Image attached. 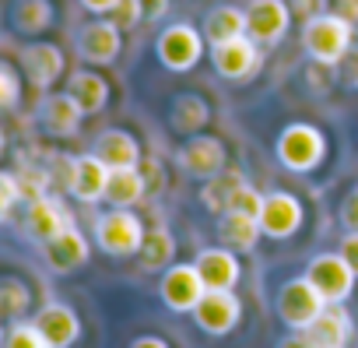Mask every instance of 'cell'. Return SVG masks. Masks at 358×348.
Returning a JSON list of instances; mask_svg holds the SVG:
<instances>
[{
	"label": "cell",
	"instance_id": "836d02e7",
	"mask_svg": "<svg viewBox=\"0 0 358 348\" xmlns=\"http://www.w3.org/2000/svg\"><path fill=\"white\" fill-rule=\"evenodd\" d=\"M260 208H264V194L246 180L236 194H232V201H229V208L225 211H232V215H250V218H260Z\"/></svg>",
	"mask_w": 358,
	"mask_h": 348
},
{
	"label": "cell",
	"instance_id": "30bf717a",
	"mask_svg": "<svg viewBox=\"0 0 358 348\" xmlns=\"http://www.w3.org/2000/svg\"><path fill=\"white\" fill-rule=\"evenodd\" d=\"M204 292H208V288H204V281H201L197 264H172L169 271H162L158 295H162V302H165L172 313H194V306L201 302Z\"/></svg>",
	"mask_w": 358,
	"mask_h": 348
},
{
	"label": "cell",
	"instance_id": "5b68a950",
	"mask_svg": "<svg viewBox=\"0 0 358 348\" xmlns=\"http://www.w3.org/2000/svg\"><path fill=\"white\" fill-rule=\"evenodd\" d=\"M278 316H281V323L285 327H292V330H306L323 309H327V302H323V295L313 288V281L302 274V278H288L281 288H278Z\"/></svg>",
	"mask_w": 358,
	"mask_h": 348
},
{
	"label": "cell",
	"instance_id": "ab89813d",
	"mask_svg": "<svg viewBox=\"0 0 358 348\" xmlns=\"http://www.w3.org/2000/svg\"><path fill=\"white\" fill-rule=\"evenodd\" d=\"M337 67H341V81H344L348 88H358V46H351L348 57H344Z\"/></svg>",
	"mask_w": 358,
	"mask_h": 348
},
{
	"label": "cell",
	"instance_id": "3957f363",
	"mask_svg": "<svg viewBox=\"0 0 358 348\" xmlns=\"http://www.w3.org/2000/svg\"><path fill=\"white\" fill-rule=\"evenodd\" d=\"M155 57L162 67H169L176 74H187L204 57V32H197L187 22L165 25V32H158V39H155Z\"/></svg>",
	"mask_w": 358,
	"mask_h": 348
},
{
	"label": "cell",
	"instance_id": "83f0119b",
	"mask_svg": "<svg viewBox=\"0 0 358 348\" xmlns=\"http://www.w3.org/2000/svg\"><path fill=\"white\" fill-rule=\"evenodd\" d=\"M218 236H222V246L236 250V253H250L257 243H260V222L250 218V215H218Z\"/></svg>",
	"mask_w": 358,
	"mask_h": 348
},
{
	"label": "cell",
	"instance_id": "ac0fdd59",
	"mask_svg": "<svg viewBox=\"0 0 358 348\" xmlns=\"http://www.w3.org/2000/svg\"><path fill=\"white\" fill-rule=\"evenodd\" d=\"M88 257H92V250H88V239H85V232L78 225L64 229L57 239H50L43 246V260H46V267L53 274H71V271L85 267Z\"/></svg>",
	"mask_w": 358,
	"mask_h": 348
},
{
	"label": "cell",
	"instance_id": "52a82bcc",
	"mask_svg": "<svg viewBox=\"0 0 358 348\" xmlns=\"http://www.w3.org/2000/svg\"><path fill=\"white\" fill-rule=\"evenodd\" d=\"M176 162L179 169L194 180H211L229 165V151H225V141L222 137H211V134H194L179 144L176 151Z\"/></svg>",
	"mask_w": 358,
	"mask_h": 348
},
{
	"label": "cell",
	"instance_id": "8fae6325",
	"mask_svg": "<svg viewBox=\"0 0 358 348\" xmlns=\"http://www.w3.org/2000/svg\"><path fill=\"white\" fill-rule=\"evenodd\" d=\"M302 201L295 194H285V190H274V194H264V208H260V232L267 239H292L299 229H302Z\"/></svg>",
	"mask_w": 358,
	"mask_h": 348
},
{
	"label": "cell",
	"instance_id": "e575fe53",
	"mask_svg": "<svg viewBox=\"0 0 358 348\" xmlns=\"http://www.w3.org/2000/svg\"><path fill=\"white\" fill-rule=\"evenodd\" d=\"M18 102H22V74L8 60H0V109H15Z\"/></svg>",
	"mask_w": 358,
	"mask_h": 348
},
{
	"label": "cell",
	"instance_id": "d590c367",
	"mask_svg": "<svg viewBox=\"0 0 358 348\" xmlns=\"http://www.w3.org/2000/svg\"><path fill=\"white\" fill-rule=\"evenodd\" d=\"M144 18V4L141 0H120V4L109 11V22L120 29V32H130V29H137V22Z\"/></svg>",
	"mask_w": 358,
	"mask_h": 348
},
{
	"label": "cell",
	"instance_id": "d6986e66",
	"mask_svg": "<svg viewBox=\"0 0 358 348\" xmlns=\"http://www.w3.org/2000/svg\"><path fill=\"white\" fill-rule=\"evenodd\" d=\"M197 271H201V281L204 288H225V292H236L239 278H243V264L236 257V250L229 246H208L197 253Z\"/></svg>",
	"mask_w": 358,
	"mask_h": 348
},
{
	"label": "cell",
	"instance_id": "4fadbf2b",
	"mask_svg": "<svg viewBox=\"0 0 358 348\" xmlns=\"http://www.w3.org/2000/svg\"><path fill=\"white\" fill-rule=\"evenodd\" d=\"M74 225V218H71V211H67V204L60 201V197H53V194H46V197H36V201H29V208H25V236L32 239V243H39V246H46L50 239H57L64 229H71Z\"/></svg>",
	"mask_w": 358,
	"mask_h": 348
},
{
	"label": "cell",
	"instance_id": "7c38bea8",
	"mask_svg": "<svg viewBox=\"0 0 358 348\" xmlns=\"http://www.w3.org/2000/svg\"><path fill=\"white\" fill-rule=\"evenodd\" d=\"M123 50V32L109 22V18H95L88 25H81L78 32V57L92 67H109L116 64Z\"/></svg>",
	"mask_w": 358,
	"mask_h": 348
},
{
	"label": "cell",
	"instance_id": "e0dca14e",
	"mask_svg": "<svg viewBox=\"0 0 358 348\" xmlns=\"http://www.w3.org/2000/svg\"><path fill=\"white\" fill-rule=\"evenodd\" d=\"M64 67H67L64 50L53 46V43H32V46L22 50V71L32 81V88H39V92L53 88L64 78Z\"/></svg>",
	"mask_w": 358,
	"mask_h": 348
},
{
	"label": "cell",
	"instance_id": "74e56055",
	"mask_svg": "<svg viewBox=\"0 0 358 348\" xmlns=\"http://www.w3.org/2000/svg\"><path fill=\"white\" fill-rule=\"evenodd\" d=\"M288 8H292V15H299L302 25H306V22H313V18H320V15L330 11V0H292Z\"/></svg>",
	"mask_w": 358,
	"mask_h": 348
},
{
	"label": "cell",
	"instance_id": "60d3db41",
	"mask_svg": "<svg viewBox=\"0 0 358 348\" xmlns=\"http://www.w3.org/2000/svg\"><path fill=\"white\" fill-rule=\"evenodd\" d=\"M341 257H344V264L358 274V232H348L344 239H341V250H337Z\"/></svg>",
	"mask_w": 358,
	"mask_h": 348
},
{
	"label": "cell",
	"instance_id": "7dc6e473",
	"mask_svg": "<svg viewBox=\"0 0 358 348\" xmlns=\"http://www.w3.org/2000/svg\"><path fill=\"white\" fill-rule=\"evenodd\" d=\"M4 144H8V137H4V127H0V155H4Z\"/></svg>",
	"mask_w": 358,
	"mask_h": 348
},
{
	"label": "cell",
	"instance_id": "b9f144b4",
	"mask_svg": "<svg viewBox=\"0 0 358 348\" xmlns=\"http://www.w3.org/2000/svg\"><path fill=\"white\" fill-rule=\"evenodd\" d=\"M330 11H334V15H341L344 22L358 25V0H330Z\"/></svg>",
	"mask_w": 358,
	"mask_h": 348
},
{
	"label": "cell",
	"instance_id": "cb8c5ba5",
	"mask_svg": "<svg viewBox=\"0 0 358 348\" xmlns=\"http://www.w3.org/2000/svg\"><path fill=\"white\" fill-rule=\"evenodd\" d=\"M67 95L81 106L85 116H95L109 102V81L102 74H95V71H74L67 78Z\"/></svg>",
	"mask_w": 358,
	"mask_h": 348
},
{
	"label": "cell",
	"instance_id": "8d00e7d4",
	"mask_svg": "<svg viewBox=\"0 0 358 348\" xmlns=\"http://www.w3.org/2000/svg\"><path fill=\"white\" fill-rule=\"evenodd\" d=\"M18 201H22L18 176H15V172H4V169H0V222H8V215L15 211Z\"/></svg>",
	"mask_w": 358,
	"mask_h": 348
},
{
	"label": "cell",
	"instance_id": "484cf974",
	"mask_svg": "<svg viewBox=\"0 0 358 348\" xmlns=\"http://www.w3.org/2000/svg\"><path fill=\"white\" fill-rule=\"evenodd\" d=\"M137 264H141V271H148V274L169 271V267L176 264V236H172L165 225L148 229V236H144V243H141V250H137Z\"/></svg>",
	"mask_w": 358,
	"mask_h": 348
},
{
	"label": "cell",
	"instance_id": "bcb514c9",
	"mask_svg": "<svg viewBox=\"0 0 358 348\" xmlns=\"http://www.w3.org/2000/svg\"><path fill=\"white\" fill-rule=\"evenodd\" d=\"M278 348H313V344L306 341V334H302V330H295V334H288L285 341H278Z\"/></svg>",
	"mask_w": 358,
	"mask_h": 348
},
{
	"label": "cell",
	"instance_id": "d4e9b609",
	"mask_svg": "<svg viewBox=\"0 0 358 348\" xmlns=\"http://www.w3.org/2000/svg\"><path fill=\"white\" fill-rule=\"evenodd\" d=\"M144 194H148V180H144V172H141V165L137 169H113L109 172V183H106V204H113V208H134V204H141L144 201Z\"/></svg>",
	"mask_w": 358,
	"mask_h": 348
},
{
	"label": "cell",
	"instance_id": "d6a6232c",
	"mask_svg": "<svg viewBox=\"0 0 358 348\" xmlns=\"http://www.w3.org/2000/svg\"><path fill=\"white\" fill-rule=\"evenodd\" d=\"M18 176V187H22V201H36V197H46L50 190V172L39 169V165H25L22 172H15Z\"/></svg>",
	"mask_w": 358,
	"mask_h": 348
},
{
	"label": "cell",
	"instance_id": "4316f807",
	"mask_svg": "<svg viewBox=\"0 0 358 348\" xmlns=\"http://www.w3.org/2000/svg\"><path fill=\"white\" fill-rule=\"evenodd\" d=\"M204 43L211 46H222V43H232V39H243L246 36V11L232 8V4H222L215 8L208 18H204Z\"/></svg>",
	"mask_w": 358,
	"mask_h": 348
},
{
	"label": "cell",
	"instance_id": "7a4b0ae2",
	"mask_svg": "<svg viewBox=\"0 0 358 348\" xmlns=\"http://www.w3.org/2000/svg\"><path fill=\"white\" fill-rule=\"evenodd\" d=\"M274 155L288 172H313L327 158V134L313 123H288L278 134Z\"/></svg>",
	"mask_w": 358,
	"mask_h": 348
},
{
	"label": "cell",
	"instance_id": "f35d334b",
	"mask_svg": "<svg viewBox=\"0 0 358 348\" xmlns=\"http://www.w3.org/2000/svg\"><path fill=\"white\" fill-rule=\"evenodd\" d=\"M337 218H341V225L348 229V232H358V187L341 201V211H337Z\"/></svg>",
	"mask_w": 358,
	"mask_h": 348
},
{
	"label": "cell",
	"instance_id": "44dd1931",
	"mask_svg": "<svg viewBox=\"0 0 358 348\" xmlns=\"http://www.w3.org/2000/svg\"><path fill=\"white\" fill-rule=\"evenodd\" d=\"M92 155L102 165H109V172L113 169H137L141 165V144H137V137L127 134V130H116V127L113 130H102L95 137Z\"/></svg>",
	"mask_w": 358,
	"mask_h": 348
},
{
	"label": "cell",
	"instance_id": "9c48e42d",
	"mask_svg": "<svg viewBox=\"0 0 358 348\" xmlns=\"http://www.w3.org/2000/svg\"><path fill=\"white\" fill-rule=\"evenodd\" d=\"M292 29V8L285 0H250L246 8V36L257 46H278Z\"/></svg>",
	"mask_w": 358,
	"mask_h": 348
},
{
	"label": "cell",
	"instance_id": "ba28073f",
	"mask_svg": "<svg viewBox=\"0 0 358 348\" xmlns=\"http://www.w3.org/2000/svg\"><path fill=\"white\" fill-rule=\"evenodd\" d=\"M243 320V302L236 292H225V288H208L201 295V302L194 306V323L211 334V337H225L239 327Z\"/></svg>",
	"mask_w": 358,
	"mask_h": 348
},
{
	"label": "cell",
	"instance_id": "5bb4252c",
	"mask_svg": "<svg viewBox=\"0 0 358 348\" xmlns=\"http://www.w3.org/2000/svg\"><path fill=\"white\" fill-rule=\"evenodd\" d=\"M211 64H215V71L225 81H246V78H253L264 67V53H260V46L250 36H243V39L211 46Z\"/></svg>",
	"mask_w": 358,
	"mask_h": 348
},
{
	"label": "cell",
	"instance_id": "1f68e13d",
	"mask_svg": "<svg viewBox=\"0 0 358 348\" xmlns=\"http://www.w3.org/2000/svg\"><path fill=\"white\" fill-rule=\"evenodd\" d=\"M0 348H50V341L39 334V327L32 320H18L4 334V344H0Z\"/></svg>",
	"mask_w": 358,
	"mask_h": 348
},
{
	"label": "cell",
	"instance_id": "f546056e",
	"mask_svg": "<svg viewBox=\"0 0 358 348\" xmlns=\"http://www.w3.org/2000/svg\"><path fill=\"white\" fill-rule=\"evenodd\" d=\"M53 4L50 0H15L11 4V25L22 36H43L53 25Z\"/></svg>",
	"mask_w": 358,
	"mask_h": 348
},
{
	"label": "cell",
	"instance_id": "2e32d148",
	"mask_svg": "<svg viewBox=\"0 0 358 348\" xmlns=\"http://www.w3.org/2000/svg\"><path fill=\"white\" fill-rule=\"evenodd\" d=\"M32 323L50 341V348H74L78 337H81V316L67 302H46V306H39V313L32 316Z\"/></svg>",
	"mask_w": 358,
	"mask_h": 348
},
{
	"label": "cell",
	"instance_id": "9a60e30c",
	"mask_svg": "<svg viewBox=\"0 0 358 348\" xmlns=\"http://www.w3.org/2000/svg\"><path fill=\"white\" fill-rule=\"evenodd\" d=\"M106 183H109V165H102L92 151L67 162V190L74 201L81 204L106 201Z\"/></svg>",
	"mask_w": 358,
	"mask_h": 348
},
{
	"label": "cell",
	"instance_id": "f1b7e54d",
	"mask_svg": "<svg viewBox=\"0 0 358 348\" xmlns=\"http://www.w3.org/2000/svg\"><path fill=\"white\" fill-rule=\"evenodd\" d=\"M243 183H246L243 169H232V165H225V169L218 172V176L204 180V187H201V204H204L211 215H225V208H229L232 194H236Z\"/></svg>",
	"mask_w": 358,
	"mask_h": 348
},
{
	"label": "cell",
	"instance_id": "ee69618b",
	"mask_svg": "<svg viewBox=\"0 0 358 348\" xmlns=\"http://www.w3.org/2000/svg\"><path fill=\"white\" fill-rule=\"evenodd\" d=\"M116 4H120V0H81V8L92 11V15H109Z\"/></svg>",
	"mask_w": 358,
	"mask_h": 348
},
{
	"label": "cell",
	"instance_id": "7402d4cb",
	"mask_svg": "<svg viewBox=\"0 0 358 348\" xmlns=\"http://www.w3.org/2000/svg\"><path fill=\"white\" fill-rule=\"evenodd\" d=\"M306 341L313 348H348L351 341V316L344 306H327L306 330Z\"/></svg>",
	"mask_w": 358,
	"mask_h": 348
},
{
	"label": "cell",
	"instance_id": "ffe728a7",
	"mask_svg": "<svg viewBox=\"0 0 358 348\" xmlns=\"http://www.w3.org/2000/svg\"><path fill=\"white\" fill-rule=\"evenodd\" d=\"M81 120H85V113L67 92H50L39 102V127L50 137H74L81 130Z\"/></svg>",
	"mask_w": 358,
	"mask_h": 348
},
{
	"label": "cell",
	"instance_id": "277c9868",
	"mask_svg": "<svg viewBox=\"0 0 358 348\" xmlns=\"http://www.w3.org/2000/svg\"><path fill=\"white\" fill-rule=\"evenodd\" d=\"M144 236H148V229H144V222L134 211L113 208V211L95 218V243L109 257H134L141 250Z\"/></svg>",
	"mask_w": 358,
	"mask_h": 348
},
{
	"label": "cell",
	"instance_id": "f6af8a7d",
	"mask_svg": "<svg viewBox=\"0 0 358 348\" xmlns=\"http://www.w3.org/2000/svg\"><path fill=\"white\" fill-rule=\"evenodd\" d=\"M127 348H172L165 337H155V334H144V337H134Z\"/></svg>",
	"mask_w": 358,
	"mask_h": 348
},
{
	"label": "cell",
	"instance_id": "603a6c76",
	"mask_svg": "<svg viewBox=\"0 0 358 348\" xmlns=\"http://www.w3.org/2000/svg\"><path fill=\"white\" fill-rule=\"evenodd\" d=\"M208 120H211V106H208V99H201L197 92H183V95H176V99H172L169 123H172L176 134H183V137L204 134Z\"/></svg>",
	"mask_w": 358,
	"mask_h": 348
},
{
	"label": "cell",
	"instance_id": "7bdbcfd3",
	"mask_svg": "<svg viewBox=\"0 0 358 348\" xmlns=\"http://www.w3.org/2000/svg\"><path fill=\"white\" fill-rule=\"evenodd\" d=\"M141 4H144V18H148V22L169 15V0H141Z\"/></svg>",
	"mask_w": 358,
	"mask_h": 348
},
{
	"label": "cell",
	"instance_id": "6da1fadb",
	"mask_svg": "<svg viewBox=\"0 0 358 348\" xmlns=\"http://www.w3.org/2000/svg\"><path fill=\"white\" fill-rule=\"evenodd\" d=\"M302 46H306L313 64L337 67L348 57V50L355 46V25L344 22L341 15L327 11V15H320V18L302 25Z\"/></svg>",
	"mask_w": 358,
	"mask_h": 348
},
{
	"label": "cell",
	"instance_id": "c3c4849f",
	"mask_svg": "<svg viewBox=\"0 0 358 348\" xmlns=\"http://www.w3.org/2000/svg\"><path fill=\"white\" fill-rule=\"evenodd\" d=\"M4 334H8V330H4V327H0V344H4Z\"/></svg>",
	"mask_w": 358,
	"mask_h": 348
},
{
	"label": "cell",
	"instance_id": "4dcf8cb0",
	"mask_svg": "<svg viewBox=\"0 0 358 348\" xmlns=\"http://www.w3.org/2000/svg\"><path fill=\"white\" fill-rule=\"evenodd\" d=\"M32 309V288L22 278H4L0 281V320H25Z\"/></svg>",
	"mask_w": 358,
	"mask_h": 348
},
{
	"label": "cell",
	"instance_id": "8992f818",
	"mask_svg": "<svg viewBox=\"0 0 358 348\" xmlns=\"http://www.w3.org/2000/svg\"><path fill=\"white\" fill-rule=\"evenodd\" d=\"M306 278L313 281V288L323 295L327 306H341V302L351 299L358 274L344 264L341 253H316V257L306 264Z\"/></svg>",
	"mask_w": 358,
	"mask_h": 348
}]
</instances>
